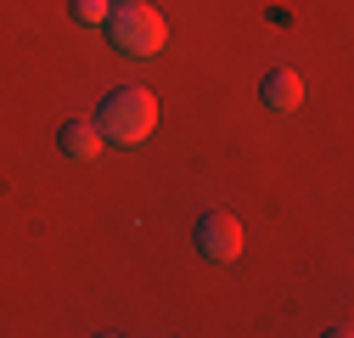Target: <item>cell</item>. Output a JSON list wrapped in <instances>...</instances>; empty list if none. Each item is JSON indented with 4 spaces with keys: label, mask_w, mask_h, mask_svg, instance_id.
<instances>
[{
    "label": "cell",
    "mask_w": 354,
    "mask_h": 338,
    "mask_svg": "<svg viewBox=\"0 0 354 338\" xmlns=\"http://www.w3.org/2000/svg\"><path fill=\"white\" fill-rule=\"evenodd\" d=\"M107 46L118 51V57H158L163 51V39H169V28H163V12H152L147 0H118V6L107 12Z\"/></svg>",
    "instance_id": "cell-2"
},
{
    "label": "cell",
    "mask_w": 354,
    "mask_h": 338,
    "mask_svg": "<svg viewBox=\"0 0 354 338\" xmlns=\"http://www.w3.org/2000/svg\"><path fill=\"white\" fill-rule=\"evenodd\" d=\"M96 130L107 147H141L158 130V96L141 84H118V91L96 107Z\"/></svg>",
    "instance_id": "cell-1"
},
{
    "label": "cell",
    "mask_w": 354,
    "mask_h": 338,
    "mask_svg": "<svg viewBox=\"0 0 354 338\" xmlns=\"http://www.w3.org/2000/svg\"><path fill=\"white\" fill-rule=\"evenodd\" d=\"M57 147H62V158H73V163H91L107 141H102V130H96V118H68L62 136H57Z\"/></svg>",
    "instance_id": "cell-5"
},
{
    "label": "cell",
    "mask_w": 354,
    "mask_h": 338,
    "mask_svg": "<svg viewBox=\"0 0 354 338\" xmlns=\"http://www.w3.org/2000/svg\"><path fill=\"white\" fill-rule=\"evenodd\" d=\"M68 12H73V23H84V28H102L107 12H113V0H68Z\"/></svg>",
    "instance_id": "cell-6"
},
{
    "label": "cell",
    "mask_w": 354,
    "mask_h": 338,
    "mask_svg": "<svg viewBox=\"0 0 354 338\" xmlns=\"http://www.w3.org/2000/svg\"><path fill=\"white\" fill-rule=\"evenodd\" d=\"M259 102L270 107V113H292L298 102H304V79L292 73V68H270L259 79Z\"/></svg>",
    "instance_id": "cell-4"
},
{
    "label": "cell",
    "mask_w": 354,
    "mask_h": 338,
    "mask_svg": "<svg viewBox=\"0 0 354 338\" xmlns=\"http://www.w3.org/2000/svg\"><path fill=\"white\" fill-rule=\"evenodd\" d=\"M197 248L208 254V260L231 265L236 254H242V220L231 215V208H208V215L197 220Z\"/></svg>",
    "instance_id": "cell-3"
}]
</instances>
